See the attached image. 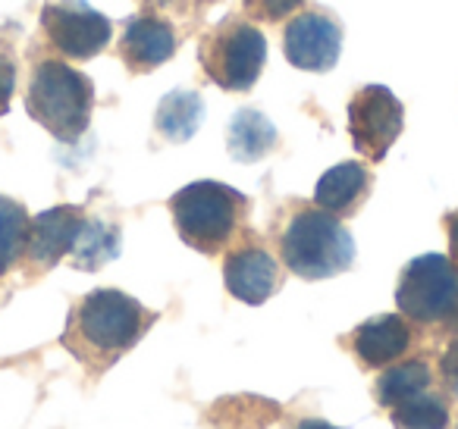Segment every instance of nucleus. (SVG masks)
<instances>
[{
	"instance_id": "15",
	"label": "nucleus",
	"mask_w": 458,
	"mask_h": 429,
	"mask_svg": "<svg viewBox=\"0 0 458 429\" xmlns=\"http://www.w3.org/2000/svg\"><path fill=\"white\" fill-rule=\"evenodd\" d=\"M364 185H368V172H364L361 164H339L320 176L318 189H314V201L324 210L339 214V210L355 204V198L364 191Z\"/></svg>"
},
{
	"instance_id": "25",
	"label": "nucleus",
	"mask_w": 458,
	"mask_h": 429,
	"mask_svg": "<svg viewBox=\"0 0 458 429\" xmlns=\"http://www.w3.org/2000/svg\"><path fill=\"white\" fill-rule=\"evenodd\" d=\"M299 429H336V426H330V423H324V420H305V423H299Z\"/></svg>"
},
{
	"instance_id": "7",
	"label": "nucleus",
	"mask_w": 458,
	"mask_h": 429,
	"mask_svg": "<svg viewBox=\"0 0 458 429\" xmlns=\"http://www.w3.org/2000/svg\"><path fill=\"white\" fill-rule=\"evenodd\" d=\"M349 129L355 147L370 160H383L402 132V104L383 85L358 91L349 107Z\"/></svg>"
},
{
	"instance_id": "2",
	"label": "nucleus",
	"mask_w": 458,
	"mask_h": 429,
	"mask_svg": "<svg viewBox=\"0 0 458 429\" xmlns=\"http://www.w3.org/2000/svg\"><path fill=\"white\" fill-rule=\"evenodd\" d=\"M286 266L301 279H330L345 273L355 260V241L330 214L305 210L289 223L283 235Z\"/></svg>"
},
{
	"instance_id": "8",
	"label": "nucleus",
	"mask_w": 458,
	"mask_h": 429,
	"mask_svg": "<svg viewBox=\"0 0 458 429\" xmlns=\"http://www.w3.org/2000/svg\"><path fill=\"white\" fill-rule=\"evenodd\" d=\"M267 60V41L255 26H233L214 41L208 72L229 91H245L258 82Z\"/></svg>"
},
{
	"instance_id": "18",
	"label": "nucleus",
	"mask_w": 458,
	"mask_h": 429,
	"mask_svg": "<svg viewBox=\"0 0 458 429\" xmlns=\"http://www.w3.org/2000/svg\"><path fill=\"white\" fill-rule=\"evenodd\" d=\"M427 385H430V366L420 364V360H411V364L389 366V370L383 373L380 383H377V398H380V404H386V408H395V404L420 395Z\"/></svg>"
},
{
	"instance_id": "22",
	"label": "nucleus",
	"mask_w": 458,
	"mask_h": 429,
	"mask_svg": "<svg viewBox=\"0 0 458 429\" xmlns=\"http://www.w3.org/2000/svg\"><path fill=\"white\" fill-rule=\"evenodd\" d=\"M443 376L458 391V341H452L449 351L443 354Z\"/></svg>"
},
{
	"instance_id": "12",
	"label": "nucleus",
	"mask_w": 458,
	"mask_h": 429,
	"mask_svg": "<svg viewBox=\"0 0 458 429\" xmlns=\"http://www.w3.org/2000/svg\"><path fill=\"white\" fill-rule=\"evenodd\" d=\"M173 51H176V38H173V29L164 20L141 16V20H132L126 26L123 54L132 66H157L170 60Z\"/></svg>"
},
{
	"instance_id": "11",
	"label": "nucleus",
	"mask_w": 458,
	"mask_h": 429,
	"mask_svg": "<svg viewBox=\"0 0 458 429\" xmlns=\"http://www.w3.org/2000/svg\"><path fill=\"white\" fill-rule=\"evenodd\" d=\"M223 276H226V289L233 298L245 304H264L276 289V264L267 251H258V248H245L226 257L223 266Z\"/></svg>"
},
{
	"instance_id": "20",
	"label": "nucleus",
	"mask_w": 458,
	"mask_h": 429,
	"mask_svg": "<svg viewBox=\"0 0 458 429\" xmlns=\"http://www.w3.org/2000/svg\"><path fill=\"white\" fill-rule=\"evenodd\" d=\"M445 423H449L445 404L433 395H424V391L395 404V414H393L395 429H445Z\"/></svg>"
},
{
	"instance_id": "24",
	"label": "nucleus",
	"mask_w": 458,
	"mask_h": 429,
	"mask_svg": "<svg viewBox=\"0 0 458 429\" xmlns=\"http://www.w3.org/2000/svg\"><path fill=\"white\" fill-rule=\"evenodd\" d=\"M449 245H452V254H455V260H458V214L449 220Z\"/></svg>"
},
{
	"instance_id": "14",
	"label": "nucleus",
	"mask_w": 458,
	"mask_h": 429,
	"mask_svg": "<svg viewBox=\"0 0 458 429\" xmlns=\"http://www.w3.org/2000/svg\"><path fill=\"white\" fill-rule=\"evenodd\" d=\"M276 145V129L261 110H239L229 122V154L239 164H255L267 157Z\"/></svg>"
},
{
	"instance_id": "5",
	"label": "nucleus",
	"mask_w": 458,
	"mask_h": 429,
	"mask_svg": "<svg viewBox=\"0 0 458 429\" xmlns=\"http://www.w3.org/2000/svg\"><path fill=\"white\" fill-rule=\"evenodd\" d=\"M145 310L116 289H98L79 307V332L98 351H123L141 335Z\"/></svg>"
},
{
	"instance_id": "6",
	"label": "nucleus",
	"mask_w": 458,
	"mask_h": 429,
	"mask_svg": "<svg viewBox=\"0 0 458 429\" xmlns=\"http://www.w3.org/2000/svg\"><path fill=\"white\" fill-rule=\"evenodd\" d=\"M47 38L72 60H89L101 54L110 41V20L82 0H54L41 13Z\"/></svg>"
},
{
	"instance_id": "10",
	"label": "nucleus",
	"mask_w": 458,
	"mask_h": 429,
	"mask_svg": "<svg viewBox=\"0 0 458 429\" xmlns=\"http://www.w3.org/2000/svg\"><path fill=\"white\" fill-rule=\"evenodd\" d=\"M85 216L79 207H54L38 214L29 223V254H32L35 264L54 266L60 257L72 251L79 239V229H82Z\"/></svg>"
},
{
	"instance_id": "21",
	"label": "nucleus",
	"mask_w": 458,
	"mask_h": 429,
	"mask_svg": "<svg viewBox=\"0 0 458 429\" xmlns=\"http://www.w3.org/2000/svg\"><path fill=\"white\" fill-rule=\"evenodd\" d=\"M13 88H16V70L4 54H0V114L7 110L10 97H13Z\"/></svg>"
},
{
	"instance_id": "13",
	"label": "nucleus",
	"mask_w": 458,
	"mask_h": 429,
	"mask_svg": "<svg viewBox=\"0 0 458 429\" xmlns=\"http://www.w3.org/2000/svg\"><path fill=\"white\" fill-rule=\"evenodd\" d=\"M405 348H408V326L393 314L374 316V320H368L355 332L358 358H361L364 364H370V366L393 364V360L399 358Z\"/></svg>"
},
{
	"instance_id": "9",
	"label": "nucleus",
	"mask_w": 458,
	"mask_h": 429,
	"mask_svg": "<svg viewBox=\"0 0 458 429\" xmlns=\"http://www.w3.org/2000/svg\"><path fill=\"white\" fill-rule=\"evenodd\" d=\"M286 57L293 66L308 72H327L330 66H336L339 51H343V32L333 20L320 13H305L299 20L289 22L286 38Z\"/></svg>"
},
{
	"instance_id": "16",
	"label": "nucleus",
	"mask_w": 458,
	"mask_h": 429,
	"mask_svg": "<svg viewBox=\"0 0 458 429\" xmlns=\"http://www.w3.org/2000/svg\"><path fill=\"white\" fill-rule=\"evenodd\" d=\"M204 104L195 91H170L157 107V129L170 141H189L201 126Z\"/></svg>"
},
{
	"instance_id": "23",
	"label": "nucleus",
	"mask_w": 458,
	"mask_h": 429,
	"mask_svg": "<svg viewBox=\"0 0 458 429\" xmlns=\"http://www.w3.org/2000/svg\"><path fill=\"white\" fill-rule=\"evenodd\" d=\"M261 4H264V13L267 16H286L299 7L301 0H261Z\"/></svg>"
},
{
	"instance_id": "3",
	"label": "nucleus",
	"mask_w": 458,
	"mask_h": 429,
	"mask_svg": "<svg viewBox=\"0 0 458 429\" xmlns=\"http://www.w3.org/2000/svg\"><path fill=\"white\" fill-rule=\"evenodd\" d=\"M242 198L220 182H191L170 201L176 229L198 251H216L236 229Z\"/></svg>"
},
{
	"instance_id": "4",
	"label": "nucleus",
	"mask_w": 458,
	"mask_h": 429,
	"mask_svg": "<svg viewBox=\"0 0 458 429\" xmlns=\"http://www.w3.org/2000/svg\"><path fill=\"white\" fill-rule=\"evenodd\" d=\"M399 310L418 323L445 320L458 310V273L443 254H424L402 273L395 291Z\"/></svg>"
},
{
	"instance_id": "1",
	"label": "nucleus",
	"mask_w": 458,
	"mask_h": 429,
	"mask_svg": "<svg viewBox=\"0 0 458 429\" xmlns=\"http://www.w3.org/2000/svg\"><path fill=\"white\" fill-rule=\"evenodd\" d=\"M91 104H95V88L72 66L47 60L35 70L26 107L32 120L41 122L60 141H76L85 132Z\"/></svg>"
},
{
	"instance_id": "17",
	"label": "nucleus",
	"mask_w": 458,
	"mask_h": 429,
	"mask_svg": "<svg viewBox=\"0 0 458 429\" xmlns=\"http://www.w3.org/2000/svg\"><path fill=\"white\" fill-rule=\"evenodd\" d=\"M70 254L79 270H98L120 254V232L101 220H85Z\"/></svg>"
},
{
	"instance_id": "19",
	"label": "nucleus",
	"mask_w": 458,
	"mask_h": 429,
	"mask_svg": "<svg viewBox=\"0 0 458 429\" xmlns=\"http://www.w3.org/2000/svg\"><path fill=\"white\" fill-rule=\"evenodd\" d=\"M26 241H29L26 207L0 195V273H7L20 260Z\"/></svg>"
}]
</instances>
